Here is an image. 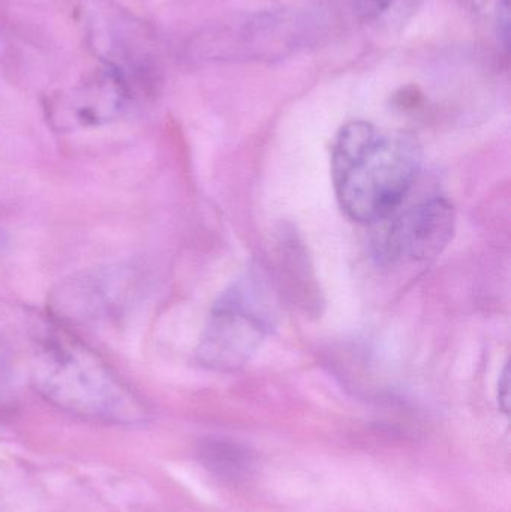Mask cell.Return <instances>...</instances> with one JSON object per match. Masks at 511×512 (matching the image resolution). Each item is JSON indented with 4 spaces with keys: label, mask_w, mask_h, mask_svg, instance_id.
Wrapping results in <instances>:
<instances>
[{
    "label": "cell",
    "mask_w": 511,
    "mask_h": 512,
    "mask_svg": "<svg viewBox=\"0 0 511 512\" xmlns=\"http://www.w3.org/2000/svg\"><path fill=\"white\" fill-rule=\"evenodd\" d=\"M30 379L51 405L87 420L135 424L146 406L86 345L50 321L27 328Z\"/></svg>",
    "instance_id": "6da1fadb"
},
{
    "label": "cell",
    "mask_w": 511,
    "mask_h": 512,
    "mask_svg": "<svg viewBox=\"0 0 511 512\" xmlns=\"http://www.w3.org/2000/svg\"><path fill=\"white\" fill-rule=\"evenodd\" d=\"M422 147L407 132L350 122L332 150L336 200L351 221L375 224L399 209L416 182Z\"/></svg>",
    "instance_id": "7a4b0ae2"
},
{
    "label": "cell",
    "mask_w": 511,
    "mask_h": 512,
    "mask_svg": "<svg viewBox=\"0 0 511 512\" xmlns=\"http://www.w3.org/2000/svg\"><path fill=\"white\" fill-rule=\"evenodd\" d=\"M275 319L269 286L249 271L213 304L198 345V363L216 372L242 369L260 351Z\"/></svg>",
    "instance_id": "3957f363"
},
{
    "label": "cell",
    "mask_w": 511,
    "mask_h": 512,
    "mask_svg": "<svg viewBox=\"0 0 511 512\" xmlns=\"http://www.w3.org/2000/svg\"><path fill=\"white\" fill-rule=\"evenodd\" d=\"M144 95L134 81L102 66L75 86L50 96L45 116L51 128L60 132L96 128L125 117Z\"/></svg>",
    "instance_id": "277c9868"
},
{
    "label": "cell",
    "mask_w": 511,
    "mask_h": 512,
    "mask_svg": "<svg viewBox=\"0 0 511 512\" xmlns=\"http://www.w3.org/2000/svg\"><path fill=\"white\" fill-rule=\"evenodd\" d=\"M83 15L87 41L104 66L149 92L153 63L146 29L128 11L108 0H87Z\"/></svg>",
    "instance_id": "5b68a950"
},
{
    "label": "cell",
    "mask_w": 511,
    "mask_h": 512,
    "mask_svg": "<svg viewBox=\"0 0 511 512\" xmlns=\"http://www.w3.org/2000/svg\"><path fill=\"white\" fill-rule=\"evenodd\" d=\"M455 230V207L444 198H432L395 219L384 239V251L390 258L431 261L443 254Z\"/></svg>",
    "instance_id": "8992f818"
},
{
    "label": "cell",
    "mask_w": 511,
    "mask_h": 512,
    "mask_svg": "<svg viewBox=\"0 0 511 512\" xmlns=\"http://www.w3.org/2000/svg\"><path fill=\"white\" fill-rule=\"evenodd\" d=\"M125 277L117 271H95L66 280L57 289L53 304L57 312L72 321H89L107 315L125 291Z\"/></svg>",
    "instance_id": "52a82bcc"
},
{
    "label": "cell",
    "mask_w": 511,
    "mask_h": 512,
    "mask_svg": "<svg viewBox=\"0 0 511 512\" xmlns=\"http://www.w3.org/2000/svg\"><path fill=\"white\" fill-rule=\"evenodd\" d=\"M198 457L204 468L224 480H242L251 474L255 466L254 453L248 447L222 438L201 442Z\"/></svg>",
    "instance_id": "ba28073f"
},
{
    "label": "cell",
    "mask_w": 511,
    "mask_h": 512,
    "mask_svg": "<svg viewBox=\"0 0 511 512\" xmlns=\"http://www.w3.org/2000/svg\"><path fill=\"white\" fill-rule=\"evenodd\" d=\"M14 358L11 346L0 336V415L11 408L17 393V367Z\"/></svg>",
    "instance_id": "9c48e42d"
},
{
    "label": "cell",
    "mask_w": 511,
    "mask_h": 512,
    "mask_svg": "<svg viewBox=\"0 0 511 512\" xmlns=\"http://www.w3.org/2000/svg\"><path fill=\"white\" fill-rule=\"evenodd\" d=\"M395 0H353L354 11L363 20H374L386 12Z\"/></svg>",
    "instance_id": "30bf717a"
},
{
    "label": "cell",
    "mask_w": 511,
    "mask_h": 512,
    "mask_svg": "<svg viewBox=\"0 0 511 512\" xmlns=\"http://www.w3.org/2000/svg\"><path fill=\"white\" fill-rule=\"evenodd\" d=\"M498 403H500L501 411L509 415L510 412V369L509 364L504 367L501 373L500 381H498Z\"/></svg>",
    "instance_id": "8fae6325"
},
{
    "label": "cell",
    "mask_w": 511,
    "mask_h": 512,
    "mask_svg": "<svg viewBox=\"0 0 511 512\" xmlns=\"http://www.w3.org/2000/svg\"><path fill=\"white\" fill-rule=\"evenodd\" d=\"M6 246H8V240H6L5 234L0 230V256L5 254Z\"/></svg>",
    "instance_id": "7c38bea8"
}]
</instances>
